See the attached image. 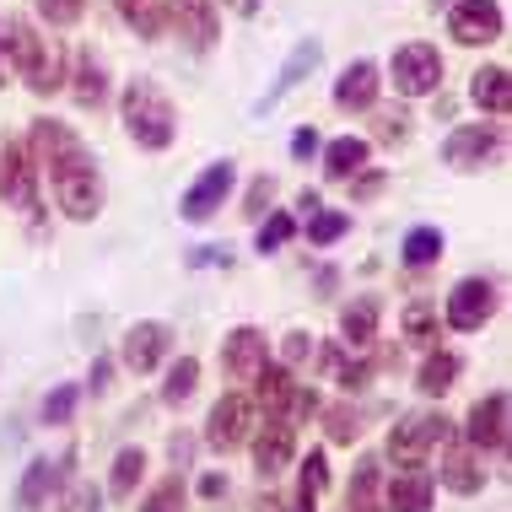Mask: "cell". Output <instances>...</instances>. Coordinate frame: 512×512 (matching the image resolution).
Returning <instances> with one entry per match:
<instances>
[{
    "label": "cell",
    "mask_w": 512,
    "mask_h": 512,
    "mask_svg": "<svg viewBox=\"0 0 512 512\" xmlns=\"http://www.w3.org/2000/svg\"><path fill=\"white\" fill-rule=\"evenodd\" d=\"M33 162H38V178L49 184L54 205H60L65 221H98L103 216V168L92 157V146L81 141L65 119H33Z\"/></svg>",
    "instance_id": "1"
},
{
    "label": "cell",
    "mask_w": 512,
    "mask_h": 512,
    "mask_svg": "<svg viewBox=\"0 0 512 512\" xmlns=\"http://www.w3.org/2000/svg\"><path fill=\"white\" fill-rule=\"evenodd\" d=\"M0 33H6L11 71L22 76V87H27V92L49 98V92H60V87H65V60H60V44H49V38L38 33V22H33V17L11 11V17H0Z\"/></svg>",
    "instance_id": "2"
},
{
    "label": "cell",
    "mask_w": 512,
    "mask_h": 512,
    "mask_svg": "<svg viewBox=\"0 0 512 512\" xmlns=\"http://www.w3.org/2000/svg\"><path fill=\"white\" fill-rule=\"evenodd\" d=\"M119 119H124V135H130L141 151H168L178 141V108L173 98L157 87L151 76H135L124 81L119 92Z\"/></svg>",
    "instance_id": "3"
},
{
    "label": "cell",
    "mask_w": 512,
    "mask_h": 512,
    "mask_svg": "<svg viewBox=\"0 0 512 512\" xmlns=\"http://www.w3.org/2000/svg\"><path fill=\"white\" fill-rule=\"evenodd\" d=\"M38 162L33 146L17 141V135H0V205H17L27 216H44V200H38Z\"/></svg>",
    "instance_id": "4"
},
{
    "label": "cell",
    "mask_w": 512,
    "mask_h": 512,
    "mask_svg": "<svg viewBox=\"0 0 512 512\" xmlns=\"http://www.w3.org/2000/svg\"><path fill=\"white\" fill-rule=\"evenodd\" d=\"M453 437V421L442 410H410L394 421L389 432V459L394 464H426V453H437Z\"/></svg>",
    "instance_id": "5"
},
{
    "label": "cell",
    "mask_w": 512,
    "mask_h": 512,
    "mask_svg": "<svg viewBox=\"0 0 512 512\" xmlns=\"http://www.w3.org/2000/svg\"><path fill=\"white\" fill-rule=\"evenodd\" d=\"M507 146V130L496 119H480V124H459V130L442 141V162H448L453 173H480L486 162L502 157Z\"/></svg>",
    "instance_id": "6"
},
{
    "label": "cell",
    "mask_w": 512,
    "mask_h": 512,
    "mask_svg": "<svg viewBox=\"0 0 512 512\" xmlns=\"http://www.w3.org/2000/svg\"><path fill=\"white\" fill-rule=\"evenodd\" d=\"M389 81H394L399 98H432V92L442 87V54H437V44H421V38L399 44L394 60H389Z\"/></svg>",
    "instance_id": "7"
},
{
    "label": "cell",
    "mask_w": 512,
    "mask_h": 512,
    "mask_svg": "<svg viewBox=\"0 0 512 512\" xmlns=\"http://www.w3.org/2000/svg\"><path fill=\"white\" fill-rule=\"evenodd\" d=\"M162 11H168L173 38L189 54H200V60H205V54L221 44V6H216V0H162Z\"/></svg>",
    "instance_id": "8"
},
{
    "label": "cell",
    "mask_w": 512,
    "mask_h": 512,
    "mask_svg": "<svg viewBox=\"0 0 512 512\" xmlns=\"http://www.w3.org/2000/svg\"><path fill=\"white\" fill-rule=\"evenodd\" d=\"M254 426H259L254 399H248V394H221L216 405H211V415H205L200 442L211 453H232V448H243V442L254 437Z\"/></svg>",
    "instance_id": "9"
},
{
    "label": "cell",
    "mask_w": 512,
    "mask_h": 512,
    "mask_svg": "<svg viewBox=\"0 0 512 512\" xmlns=\"http://www.w3.org/2000/svg\"><path fill=\"white\" fill-rule=\"evenodd\" d=\"M502 292H496V281H486V275H464L459 286L448 292V302H442V318H448V329H459V335H475V329H486L496 318V302Z\"/></svg>",
    "instance_id": "10"
},
{
    "label": "cell",
    "mask_w": 512,
    "mask_h": 512,
    "mask_svg": "<svg viewBox=\"0 0 512 512\" xmlns=\"http://www.w3.org/2000/svg\"><path fill=\"white\" fill-rule=\"evenodd\" d=\"M507 33V11L502 0H453L448 6V38L464 49H486Z\"/></svg>",
    "instance_id": "11"
},
{
    "label": "cell",
    "mask_w": 512,
    "mask_h": 512,
    "mask_svg": "<svg viewBox=\"0 0 512 512\" xmlns=\"http://www.w3.org/2000/svg\"><path fill=\"white\" fill-rule=\"evenodd\" d=\"M173 356V324H162V318H141V324L124 329L119 340V362L135 372V378H151L162 362Z\"/></svg>",
    "instance_id": "12"
},
{
    "label": "cell",
    "mask_w": 512,
    "mask_h": 512,
    "mask_svg": "<svg viewBox=\"0 0 512 512\" xmlns=\"http://www.w3.org/2000/svg\"><path fill=\"white\" fill-rule=\"evenodd\" d=\"M232 184H238V168H232V157L205 162L200 178L184 189V200H178V216H184V221H211V216H221V205H227Z\"/></svg>",
    "instance_id": "13"
},
{
    "label": "cell",
    "mask_w": 512,
    "mask_h": 512,
    "mask_svg": "<svg viewBox=\"0 0 512 512\" xmlns=\"http://www.w3.org/2000/svg\"><path fill=\"white\" fill-rule=\"evenodd\" d=\"M270 362V335L254 324H238L227 329V340H221V372H227L232 383H254V372Z\"/></svg>",
    "instance_id": "14"
},
{
    "label": "cell",
    "mask_w": 512,
    "mask_h": 512,
    "mask_svg": "<svg viewBox=\"0 0 512 512\" xmlns=\"http://www.w3.org/2000/svg\"><path fill=\"white\" fill-rule=\"evenodd\" d=\"M442 486H448L453 496H480L486 491V453L469 448L459 432L442 442Z\"/></svg>",
    "instance_id": "15"
},
{
    "label": "cell",
    "mask_w": 512,
    "mask_h": 512,
    "mask_svg": "<svg viewBox=\"0 0 512 512\" xmlns=\"http://www.w3.org/2000/svg\"><path fill=\"white\" fill-rule=\"evenodd\" d=\"M318 60H324V44L318 38H302V44L286 54V65H281V76L265 87V98H254V119H265L270 108H281V98H292L297 92V81H308L318 71Z\"/></svg>",
    "instance_id": "16"
},
{
    "label": "cell",
    "mask_w": 512,
    "mask_h": 512,
    "mask_svg": "<svg viewBox=\"0 0 512 512\" xmlns=\"http://www.w3.org/2000/svg\"><path fill=\"white\" fill-rule=\"evenodd\" d=\"M378 92H383V71L378 60H351L345 71L335 76V108L340 114H372L378 108Z\"/></svg>",
    "instance_id": "17"
},
{
    "label": "cell",
    "mask_w": 512,
    "mask_h": 512,
    "mask_svg": "<svg viewBox=\"0 0 512 512\" xmlns=\"http://www.w3.org/2000/svg\"><path fill=\"white\" fill-rule=\"evenodd\" d=\"M507 394L502 389H491L486 399H475V410H469V421H464V442L469 448H480V453H507Z\"/></svg>",
    "instance_id": "18"
},
{
    "label": "cell",
    "mask_w": 512,
    "mask_h": 512,
    "mask_svg": "<svg viewBox=\"0 0 512 512\" xmlns=\"http://www.w3.org/2000/svg\"><path fill=\"white\" fill-rule=\"evenodd\" d=\"M437 502V475L426 464H399V475H389L383 486V512H432Z\"/></svg>",
    "instance_id": "19"
},
{
    "label": "cell",
    "mask_w": 512,
    "mask_h": 512,
    "mask_svg": "<svg viewBox=\"0 0 512 512\" xmlns=\"http://www.w3.org/2000/svg\"><path fill=\"white\" fill-rule=\"evenodd\" d=\"M71 464H76V453H65L60 464L54 459H33L22 469V486H17V512H44L54 496H60V480L71 475Z\"/></svg>",
    "instance_id": "20"
},
{
    "label": "cell",
    "mask_w": 512,
    "mask_h": 512,
    "mask_svg": "<svg viewBox=\"0 0 512 512\" xmlns=\"http://www.w3.org/2000/svg\"><path fill=\"white\" fill-rule=\"evenodd\" d=\"M65 87H71L76 108L98 114V108L108 103V65H103V54L81 44V49H76V60H71V76H65Z\"/></svg>",
    "instance_id": "21"
},
{
    "label": "cell",
    "mask_w": 512,
    "mask_h": 512,
    "mask_svg": "<svg viewBox=\"0 0 512 512\" xmlns=\"http://www.w3.org/2000/svg\"><path fill=\"white\" fill-rule=\"evenodd\" d=\"M248 448H254V469H259V475H281V469L297 459V426L292 421H265V426H254Z\"/></svg>",
    "instance_id": "22"
},
{
    "label": "cell",
    "mask_w": 512,
    "mask_h": 512,
    "mask_svg": "<svg viewBox=\"0 0 512 512\" xmlns=\"http://www.w3.org/2000/svg\"><path fill=\"white\" fill-rule=\"evenodd\" d=\"M292 394H297V372L286 367V362H265L254 372V410L265 415V421H286V405H292Z\"/></svg>",
    "instance_id": "23"
},
{
    "label": "cell",
    "mask_w": 512,
    "mask_h": 512,
    "mask_svg": "<svg viewBox=\"0 0 512 512\" xmlns=\"http://www.w3.org/2000/svg\"><path fill=\"white\" fill-rule=\"evenodd\" d=\"M378 324H383V302L378 297H356L340 308V345L345 351H372L378 345Z\"/></svg>",
    "instance_id": "24"
},
{
    "label": "cell",
    "mask_w": 512,
    "mask_h": 512,
    "mask_svg": "<svg viewBox=\"0 0 512 512\" xmlns=\"http://www.w3.org/2000/svg\"><path fill=\"white\" fill-rule=\"evenodd\" d=\"M469 103H475L486 119H507L512 114V76H507V65H480V71L469 76Z\"/></svg>",
    "instance_id": "25"
},
{
    "label": "cell",
    "mask_w": 512,
    "mask_h": 512,
    "mask_svg": "<svg viewBox=\"0 0 512 512\" xmlns=\"http://www.w3.org/2000/svg\"><path fill=\"white\" fill-rule=\"evenodd\" d=\"M459 372H464V356L448 351V345H432L426 362L415 367V394L421 399H448V389L459 383Z\"/></svg>",
    "instance_id": "26"
},
{
    "label": "cell",
    "mask_w": 512,
    "mask_h": 512,
    "mask_svg": "<svg viewBox=\"0 0 512 512\" xmlns=\"http://www.w3.org/2000/svg\"><path fill=\"white\" fill-rule=\"evenodd\" d=\"M345 512H383V464L362 453L351 469V486H345Z\"/></svg>",
    "instance_id": "27"
},
{
    "label": "cell",
    "mask_w": 512,
    "mask_h": 512,
    "mask_svg": "<svg viewBox=\"0 0 512 512\" xmlns=\"http://www.w3.org/2000/svg\"><path fill=\"white\" fill-rule=\"evenodd\" d=\"M114 11L141 44H157V38L168 33V11H162V0H114Z\"/></svg>",
    "instance_id": "28"
},
{
    "label": "cell",
    "mask_w": 512,
    "mask_h": 512,
    "mask_svg": "<svg viewBox=\"0 0 512 512\" xmlns=\"http://www.w3.org/2000/svg\"><path fill=\"white\" fill-rule=\"evenodd\" d=\"M367 151L372 146L362 141V135H340V141L324 146V173L335 178V184H345V178H356V173L367 168Z\"/></svg>",
    "instance_id": "29"
},
{
    "label": "cell",
    "mask_w": 512,
    "mask_h": 512,
    "mask_svg": "<svg viewBox=\"0 0 512 512\" xmlns=\"http://www.w3.org/2000/svg\"><path fill=\"white\" fill-rule=\"evenodd\" d=\"M141 475H146V448H119L114 464H108V496L114 502H130L141 491Z\"/></svg>",
    "instance_id": "30"
},
{
    "label": "cell",
    "mask_w": 512,
    "mask_h": 512,
    "mask_svg": "<svg viewBox=\"0 0 512 512\" xmlns=\"http://www.w3.org/2000/svg\"><path fill=\"white\" fill-rule=\"evenodd\" d=\"M195 389H200V362H195V356H178V362H168V378H162L157 399L168 410H184L189 399H195Z\"/></svg>",
    "instance_id": "31"
},
{
    "label": "cell",
    "mask_w": 512,
    "mask_h": 512,
    "mask_svg": "<svg viewBox=\"0 0 512 512\" xmlns=\"http://www.w3.org/2000/svg\"><path fill=\"white\" fill-rule=\"evenodd\" d=\"M399 329H405V345H421V351L442 345V313L432 308V302H415V308H405Z\"/></svg>",
    "instance_id": "32"
},
{
    "label": "cell",
    "mask_w": 512,
    "mask_h": 512,
    "mask_svg": "<svg viewBox=\"0 0 512 512\" xmlns=\"http://www.w3.org/2000/svg\"><path fill=\"white\" fill-rule=\"evenodd\" d=\"M399 259H405L410 270H426L442 259V232L437 227H410L405 243H399Z\"/></svg>",
    "instance_id": "33"
},
{
    "label": "cell",
    "mask_w": 512,
    "mask_h": 512,
    "mask_svg": "<svg viewBox=\"0 0 512 512\" xmlns=\"http://www.w3.org/2000/svg\"><path fill=\"white\" fill-rule=\"evenodd\" d=\"M302 232H308L313 248H329V243H340L345 232H351V216H345V211H329V205H318V211L302 221Z\"/></svg>",
    "instance_id": "34"
},
{
    "label": "cell",
    "mask_w": 512,
    "mask_h": 512,
    "mask_svg": "<svg viewBox=\"0 0 512 512\" xmlns=\"http://www.w3.org/2000/svg\"><path fill=\"white\" fill-rule=\"evenodd\" d=\"M292 238H297V216H292V211L259 216V232H254V248H259V254H275V248H286Z\"/></svg>",
    "instance_id": "35"
},
{
    "label": "cell",
    "mask_w": 512,
    "mask_h": 512,
    "mask_svg": "<svg viewBox=\"0 0 512 512\" xmlns=\"http://www.w3.org/2000/svg\"><path fill=\"white\" fill-rule=\"evenodd\" d=\"M76 399H81L76 383H54V389L44 394V405H38V421H44V426H65L76 415Z\"/></svg>",
    "instance_id": "36"
},
{
    "label": "cell",
    "mask_w": 512,
    "mask_h": 512,
    "mask_svg": "<svg viewBox=\"0 0 512 512\" xmlns=\"http://www.w3.org/2000/svg\"><path fill=\"white\" fill-rule=\"evenodd\" d=\"M184 475H162L157 486L141 496V512H184Z\"/></svg>",
    "instance_id": "37"
},
{
    "label": "cell",
    "mask_w": 512,
    "mask_h": 512,
    "mask_svg": "<svg viewBox=\"0 0 512 512\" xmlns=\"http://www.w3.org/2000/svg\"><path fill=\"white\" fill-rule=\"evenodd\" d=\"M297 469H302V475H297V491H302V496H324V491H329V453H324V448L302 453Z\"/></svg>",
    "instance_id": "38"
},
{
    "label": "cell",
    "mask_w": 512,
    "mask_h": 512,
    "mask_svg": "<svg viewBox=\"0 0 512 512\" xmlns=\"http://www.w3.org/2000/svg\"><path fill=\"white\" fill-rule=\"evenodd\" d=\"M372 130H378V146H405L415 124H410L405 108H378V114H372Z\"/></svg>",
    "instance_id": "39"
},
{
    "label": "cell",
    "mask_w": 512,
    "mask_h": 512,
    "mask_svg": "<svg viewBox=\"0 0 512 512\" xmlns=\"http://www.w3.org/2000/svg\"><path fill=\"white\" fill-rule=\"evenodd\" d=\"M324 432H329V442H345V448H351V442L362 437V410L329 405V410H324Z\"/></svg>",
    "instance_id": "40"
},
{
    "label": "cell",
    "mask_w": 512,
    "mask_h": 512,
    "mask_svg": "<svg viewBox=\"0 0 512 512\" xmlns=\"http://www.w3.org/2000/svg\"><path fill=\"white\" fill-rule=\"evenodd\" d=\"M33 6L49 27H76L81 17H87V0H33Z\"/></svg>",
    "instance_id": "41"
},
{
    "label": "cell",
    "mask_w": 512,
    "mask_h": 512,
    "mask_svg": "<svg viewBox=\"0 0 512 512\" xmlns=\"http://www.w3.org/2000/svg\"><path fill=\"white\" fill-rule=\"evenodd\" d=\"M60 512H98L103 507V496H98V486H81V480H71V475H65L60 480Z\"/></svg>",
    "instance_id": "42"
},
{
    "label": "cell",
    "mask_w": 512,
    "mask_h": 512,
    "mask_svg": "<svg viewBox=\"0 0 512 512\" xmlns=\"http://www.w3.org/2000/svg\"><path fill=\"white\" fill-rule=\"evenodd\" d=\"M281 362H286V367L313 362V335H308V329H292V335L281 340Z\"/></svg>",
    "instance_id": "43"
},
{
    "label": "cell",
    "mask_w": 512,
    "mask_h": 512,
    "mask_svg": "<svg viewBox=\"0 0 512 512\" xmlns=\"http://www.w3.org/2000/svg\"><path fill=\"white\" fill-rule=\"evenodd\" d=\"M345 184H351V195H356V200H378L389 178H383V168H362V178H345Z\"/></svg>",
    "instance_id": "44"
},
{
    "label": "cell",
    "mask_w": 512,
    "mask_h": 512,
    "mask_svg": "<svg viewBox=\"0 0 512 512\" xmlns=\"http://www.w3.org/2000/svg\"><path fill=\"white\" fill-rule=\"evenodd\" d=\"M270 200H275V173H259V184L248 189V205H243V211L259 221V216H265V205H270Z\"/></svg>",
    "instance_id": "45"
},
{
    "label": "cell",
    "mask_w": 512,
    "mask_h": 512,
    "mask_svg": "<svg viewBox=\"0 0 512 512\" xmlns=\"http://www.w3.org/2000/svg\"><path fill=\"white\" fill-rule=\"evenodd\" d=\"M184 265L189 270H221V265H232V248H195Z\"/></svg>",
    "instance_id": "46"
},
{
    "label": "cell",
    "mask_w": 512,
    "mask_h": 512,
    "mask_svg": "<svg viewBox=\"0 0 512 512\" xmlns=\"http://www.w3.org/2000/svg\"><path fill=\"white\" fill-rule=\"evenodd\" d=\"M108 383H114V362H108V356H98V362H92V372H87V389H81V394H108Z\"/></svg>",
    "instance_id": "47"
},
{
    "label": "cell",
    "mask_w": 512,
    "mask_h": 512,
    "mask_svg": "<svg viewBox=\"0 0 512 512\" xmlns=\"http://www.w3.org/2000/svg\"><path fill=\"white\" fill-rule=\"evenodd\" d=\"M318 146H324V141H318V130H313V124H302V130L292 135V162H308Z\"/></svg>",
    "instance_id": "48"
},
{
    "label": "cell",
    "mask_w": 512,
    "mask_h": 512,
    "mask_svg": "<svg viewBox=\"0 0 512 512\" xmlns=\"http://www.w3.org/2000/svg\"><path fill=\"white\" fill-rule=\"evenodd\" d=\"M200 496H205V502H221V496H227V475H216V469H211V475H200Z\"/></svg>",
    "instance_id": "49"
},
{
    "label": "cell",
    "mask_w": 512,
    "mask_h": 512,
    "mask_svg": "<svg viewBox=\"0 0 512 512\" xmlns=\"http://www.w3.org/2000/svg\"><path fill=\"white\" fill-rule=\"evenodd\" d=\"M168 453H173V464H178V475H184V464H189V453H195V437H173V442H168Z\"/></svg>",
    "instance_id": "50"
},
{
    "label": "cell",
    "mask_w": 512,
    "mask_h": 512,
    "mask_svg": "<svg viewBox=\"0 0 512 512\" xmlns=\"http://www.w3.org/2000/svg\"><path fill=\"white\" fill-rule=\"evenodd\" d=\"M318 205H324V200H318V189H302V195H297V216H313Z\"/></svg>",
    "instance_id": "51"
},
{
    "label": "cell",
    "mask_w": 512,
    "mask_h": 512,
    "mask_svg": "<svg viewBox=\"0 0 512 512\" xmlns=\"http://www.w3.org/2000/svg\"><path fill=\"white\" fill-rule=\"evenodd\" d=\"M216 6H221V0H216ZM227 11H238V17H254L259 0H227Z\"/></svg>",
    "instance_id": "52"
},
{
    "label": "cell",
    "mask_w": 512,
    "mask_h": 512,
    "mask_svg": "<svg viewBox=\"0 0 512 512\" xmlns=\"http://www.w3.org/2000/svg\"><path fill=\"white\" fill-rule=\"evenodd\" d=\"M11 81V54H6V33H0V87Z\"/></svg>",
    "instance_id": "53"
},
{
    "label": "cell",
    "mask_w": 512,
    "mask_h": 512,
    "mask_svg": "<svg viewBox=\"0 0 512 512\" xmlns=\"http://www.w3.org/2000/svg\"><path fill=\"white\" fill-rule=\"evenodd\" d=\"M292 512H318V496H302V491H297V502H292Z\"/></svg>",
    "instance_id": "54"
}]
</instances>
